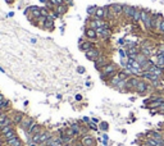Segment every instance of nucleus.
<instances>
[{"label": "nucleus", "instance_id": "nucleus-41", "mask_svg": "<svg viewBox=\"0 0 164 146\" xmlns=\"http://www.w3.org/2000/svg\"><path fill=\"white\" fill-rule=\"evenodd\" d=\"M13 16H14V13H13V12H10V13L8 14V17H13Z\"/></svg>", "mask_w": 164, "mask_h": 146}, {"label": "nucleus", "instance_id": "nucleus-6", "mask_svg": "<svg viewBox=\"0 0 164 146\" xmlns=\"http://www.w3.org/2000/svg\"><path fill=\"white\" fill-rule=\"evenodd\" d=\"M141 81V78L137 76H130L126 81V86H124V91H135L136 86L139 85V82Z\"/></svg>", "mask_w": 164, "mask_h": 146}, {"label": "nucleus", "instance_id": "nucleus-3", "mask_svg": "<svg viewBox=\"0 0 164 146\" xmlns=\"http://www.w3.org/2000/svg\"><path fill=\"white\" fill-rule=\"evenodd\" d=\"M146 32H151V12L148 9H141V21Z\"/></svg>", "mask_w": 164, "mask_h": 146}, {"label": "nucleus", "instance_id": "nucleus-8", "mask_svg": "<svg viewBox=\"0 0 164 146\" xmlns=\"http://www.w3.org/2000/svg\"><path fill=\"white\" fill-rule=\"evenodd\" d=\"M162 19H163V16L160 13H155V12L154 13H151V32L156 34L158 27H159Z\"/></svg>", "mask_w": 164, "mask_h": 146}, {"label": "nucleus", "instance_id": "nucleus-18", "mask_svg": "<svg viewBox=\"0 0 164 146\" xmlns=\"http://www.w3.org/2000/svg\"><path fill=\"white\" fill-rule=\"evenodd\" d=\"M85 36L87 40H91V41H95L97 37V32H96V29H94V28H90V27H87L85 29Z\"/></svg>", "mask_w": 164, "mask_h": 146}, {"label": "nucleus", "instance_id": "nucleus-28", "mask_svg": "<svg viewBox=\"0 0 164 146\" xmlns=\"http://www.w3.org/2000/svg\"><path fill=\"white\" fill-rule=\"evenodd\" d=\"M10 109H12V104H10V101L5 99V100L1 103V105H0V110L5 113V112H8V110H10Z\"/></svg>", "mask_w": 164, "mask_h": 146}, {"label": "nucleus", "instance_id": "nucleus-43", "mask_svg": "<svg viewBox=\"0 0 164 146\" xmlns=\"http://www.w3.org/2000/svg\"><path fill=\"white\" fill-rule=\"evenodd\" d=\"M5 1H7L8 4H12V3H13V0H5Z\"/></svg>", "mask_w": 164, "mask_h": 146}, {"label": "nucleus", "instance_id": "nucleus-9", "mask_svg": "<svg viewBox=\"0 0 164 146\" xmlns=\"http://www.w3.org/2000/svg\"><path fill=\"white\" fill-rule=\"evenodd\" d=\"M97 32V36L100 38H104V40H108L112 36V28H110V26H104V27H99L96 29Z\"/></svg>", "mask_w": 164, "mask_h": 146}, {"label": "nucleus", "instance_id": "nucleus-23", "mask_svg": "<svg viewBox=\"0 0 164 146\" xmlns=\"http://www.w3.org/2000/svg\"><path fill=\"white\" fill-rule=\"evenodd\" d=\"M43 29H47V31H54V28H55V26H54V21L53 19H46L45 22H44V25H43V27H41Z\"/></svg>", "mask_w": 164, "mask_h": 146}, {"label": "nucleus", "instance_id": "nucleus-20", "mask_svg": "<svg viewBox=\"0 0 164 146\" xmlns=\"http://www.w3.org/2000/svg\"><path fill=\"white\" fill-rule=\"evenodd\" d=\"M51 136H53V133H51V132H49L47 130H44L43 132L40 133V141H38V145L44 146V145H45V142H46Z\"/></svg>", "mask_w": 164, "mask_h": 146}, {"label": "nucleus", "instance_id": "nucleus-45", "mask_svg": "<svg viewBox=\"0 0 164 146\" xmlns=\"http://www.w3.org/2000/svg\"><path fill=\"white\" fill-rule=\"evenodd\" d=\"M40 1H41V3H44V4H46V1H47V0H40Z\"/></svg>", "mask_w": 164, "mask_h": 146}, {"label": "nucleus", "instance_id": "nucleus-4", "mask_svg": "<svg viewBox=\"0 0 164 146\" xmlns=\"http://www.w3.org/2000/svg\"><path fill=\"white\" fill-rule=\"evenodd\" d=\"M140 78L145 80L146 82H149L151 86H153V88H158L160 86V78L158 76H155V74L150 73V72H144L140 76Z\"/></svg>", "mask_w": 164, "mask_h": 146}, {"label": "nucleus", "instance_id": "nucleus-11", "mask_svg": "<svg viewBox=\"0 0 164 146\" xmlns=\"http://www.w3.org/2000/svg\"><path fill=\"white\" fill-rule=\"evenodd\" d=\"M101 55H103V54H101V50L99 49V47H95V49L90 50V51L85 53V56L87 58V60L92 62V63H95V62H96V59L99 58V56H101Z\"/></svg>", "mask_w": 164, "mask_h": 146}, {"label": "nucleus", "instance_id": "nucleus-33", "mask_svg": "<svg viewBox=\"0 0 164 146\" xmlns=\"http://www.w3.org/2000/svg\"><path fill=\"white\" fill-rule=\"evenodd\" d=\"M40 13L43 17H45V18H47V16L50 14V10L46 9V8H40Z\"/></svg>", "mask_w": 164, "mask_h": 146}, {"label": "nucleus", "instance_id": "nucleus-37", "mask_svg": "<svg viewBox=\"0 0 164 146\" xmlns=\"http://www.w3.org/2000/svg\"><path fill=\"white\" fill-rule=\"evenodd\" d=\"M82 121H83V122H85V123H86V124H89V123H90V122H91V119H90V118H89V117H83V118H82Z\"/></svg>", "mask_w": 164, "mask_h": 146}, {"label": "nucleus", "instance_id": "nucleus-32", "mask_svg": "<svg viewBox=\"0 0 164 146\" xmlns=\"http://www.w3.org/2000/svg\"><path fill=\"white\" fill-rule=\"evenodd\" d=\"M156 34H158V35H163V34H164V17H163L162 22H160L159 27H158V31H156Z\"/></svg>", "mask_w": 164, "mask_h": 146}, {"label": "nucleus", "instance_id": "nucleus-40", "mask_svg": "<svg viewBox=\"0 0 164 146\" xmlns=\"http://www.w3.org/2000/svg\"><path fill=\"white\" fill-rule=\"evenodd\" d=\"M28 146H41V145H38V144H34V142H31V144H28Z\"/></svg>", "mask_w": 164, "mask_h": 146}, {"label": "nucleus", "instance_id": "nucleus-13", "mask_svg": "<svg viewBox=\"0 0 164 146\" xmlns=\"http://www.w3.org/2000/svg\"><path fill=\"white\" fill-rule=\"evenodd\" d=\"M109 10H110V13L115 17L122 16V14H123V4H110Z\"/></svg>", "mask_w": 164, "mask_h": 146}, {"label": "nucleus", "instance_id": "nucleus-10", "mask_svg": "<svg viewBox=\"0 0 164 146\" xmlns=\"http://www.w3.org/2000/svg\"><path fill=\"white\" fill-rule=\"evenodd\" d=\"M80 141H81L82 146H95L96 145V138L92 135H90V133H86V135L81 136Z\"/></svg>", "mask_w": 164, "mask_h": 146}, {"label": "nucleus", "instance_id": "nucleus-17", "mask_svg": "<svg viewBox=\"0 0 164 146\" xmlns=\"http://www.w3.org/2000/svg\"><path fill=\"white\" fill-rule=\"evenodd\" d=\"M26 117V114L23 112H16L13 114V117H12V121H13V124L14 126H19L21 122L23 121V118Z\"/></svg>", "mask_w": 164, "mask_h": 146}, {"label": "nucleus", "instance_id": "nucleus-2", "mask_svg": "<svg viewBox=\"0 0 164 146\" xmlns=\"http://www.w3.org/2000/svg\"><path fill=\"white\" fill-rule=\"evenodd\" d=\"M128 77H130V74H128L126 71H124V69H119V71H118V73L115 74V76L113 77V78H110L109 81H108V85L110 86V87L115 88L121 82L126 81Z\"/></svg>", "mask_w": 164, "mask_h": 146}, {"label": "nucleus", "instance_id": "nucleus-24", "mask_svg": "<svg viewBox=\"0 0 164 146\" xmlns=\"http://www.w3.org/2000/svg\"><path fill=\"white\" fill-rule=\"evenodd\" d=\"M54 10L56 12V13H59L60 16H63V14H65L68 12V5L67 4H60V5H56V7L54 8Z\"/></svg>", "mask_w": 164, "mask_h": 146}, {"label": "nucleus", "instance_id": "nucleus-25", "mask_svg": "<svg viewBox=\"0 0 164 146\" xmlns=\"http://www.w3.org/2000/svg\"><path fill=\"white\" fill-rule=\"evenodd\" d=\"M16 136H18V135H17V131H16V128H14V130H12V131H9V132H7L5 135H3L1 136V140H3V141H8V140L13 138V137H16Z\"/></svg>", "mask_w": 164, "mask_h": 146}, {"label": "nucleus", "instance_id": "nucleus-14", "mask_svg": "<svg viewBox=\"0 0 164 146\" xmlns=\"http://www.w3.org/2000/svg\"><path fill=\"white\" fill-rule=\"evenodd\" d=\"M35 122V119L34 118H31V117H27V115H26L25 118H23V121L21 122V124H19V128L21 130L23 131V132H27V130L30 128V126H31L32 123H34Z\"/></svg>", "mask_w": 164, "mask_h": 146}, {"label": "nucleus", "instance_id": "nucleus-29", "mask_svg": "<svg viewBox=\"0 0 164 146\" xmlns=\"http://www.w3.org/2000/svg\"><path fill=\"white\" fill-rule=\"evenodd\" d=\"M96 9H97L96 5H91V7H89L87 9H86V12H87V14H89L90 17H94V16H95V12H96Z\"/></svg>", "mask_w": 164, "mask_h": 146}, {"label": "nucleus", "instance_id": "nucleus-47", "mask_svg": "<svg viewBox=\"0 0 164 146\" xmlns=\"http://www.w3.org/2000/svg\"><path fill=\"white\" fill-rule=\"evenodd\" d=\"M162 37H163V38H164V34H163V35H162Z\"/></svg>", "mask_w": 164, "mask_h": 146}, {"label": "nucleus", "instance_id": "nucleus-26", "mask_svg": "<svg viewBox=\"0 0 164 146\" xmlns=\"http://www.w3.org/2000/svg\"><path fill=\"white\" fill-rule=\"evenodd\" d=\"M131 21H132L135 25H137V23L141 21V9H140V8H136V10H135V13H133V17Z\"/></svg>", "mask_w": 164, "mask_h": 146}, {"label": "nucleus", "instance_id": "nucleus-36", "mask_svg": "<svg viewBox=\"0 0 164 146\" xmlns=\"http://www.w3.org/2000/svg\"><path fill=\"white\" fill-rule=\"evenodd\" d=\"M87 126H89V127H90V128H91V130H94V131H97V128H99V127H97V124H95V123H92V122H90V123H89V124H87Z\"/></svg>", "mask_w": 164, "mask_h": 146}, {"label": "nucleus", "instance_id": "nucleus-38", "mask_svg": "<svg viewBox=\"0 0 164 146\" xmlns=\"http://www.w3.org/2000/svg\"><path fill=\"white\" fill-rule=\"evenodd\" d=\"M91 122H92V123H95V124L100 123V121H99V119H96V118H91Z\"/></svg>", "mask_w": 164, "mask_h": 146}, {"label": "nucleus", "instance_id": "nucleus-19", "mask_svg": "<svg viewBox=\"0 0 164 146\" xmlns=\"http://www.w3.org/2000/svg\"><path fill=\"white\" fill-rule=\"evenodd\" d=\"M12 124H13V121H12V117H9L8 114H4L0 118V130H3L4 127L12 126Z\"/></svg>", "mask_w": 164, "mask_h": 146}, {"label": "nucleus", "instance_id": "nucleus-39", "mask_svg": "<svg viewBox=\"0 0 164 146\" xmlns=\"http://www.w3.org/2000/svg\"><path fill=\"white\" fill-rule=\"evenodd\" d=\"M76 100H77V101H81V100H82V95H80V94L76 95Z\"/></svg>", "mask_w": 164, "mask_h": 146}, {"label": "nucleus", "instance_id": "nucleus-7", "mask_svg": "<svg viewBox=\"0 0 164 146\" xmlns=\"http://www.w3.org/2000/svg\"><path fill=\"white\" fill-rule=\"evenodd\" d=\"M78 47H80L81 51L87 53V51H90V50L95 49V47H97V46H96V44H95L94 41H91V40H82V38H80Z\"/></svg>", "mask_w": 164, "mask_h": 146}, {"label": "nucleus", "instance_id": "nucleus-46", "mask_svg": "<svg viewBox=\"0 0 164 146\" xmlns=\"http://www.w3.org/2000/svg\"><path fill=\"white\" fill-rule=\"evenodd\" d=\"M163 141H164V133H163Z\"/></svg>", "mask_w": 164, "mask_h": 146}, {"label": "nucleus", "instance_id": "nucleus-1", "mask_svg": "<svg viewBox=\"0 0 164 146\" xmlns=\"http://www.w3.org/2000/svg\"><path fill=\"white\" fill-rule=\"evenodd\" d=\"M118 71H119L118 65L115 64V63H113V62H110L109 64H106L105 67H103L99 71L100 78L103 80V81H109L110 78H113V77H114L115 74L118 73Z\"/></svg>", "mask_w": 164, "mask_h": 146}, {"label": "nucleus", "instance_id": "nucleus-35", "mask_svg": "<svg viewBox=\"0 0 164 146\" xmlns=\"http://www.w3.org/2000/svg\"><path fill=\"white\" fill-rule=\"evenodd\" d=\"M85 67H83V65H78V67H77V72H78L80 74H83L85 73Z\"/></svg>", "mask_w": 164, "mask_h": 146}, {"label": "nucleus", "instance_id": "nucleus-49", "mask_svg": "<svg viewBox=\"0 0 164 146\" xmlns=\"http://www.w3.org/2000/svg\"><path fill=\"white\" fill-rule=\"evenodd\" d=\"M64 1H65V0H64Z\"/></svg>", "mask_w": 164, "mask_h": 146}, {"label": "nucleus", "instance_id": "nucleus-15", "mask_svg": "<svg viewBox=\"0 0 164 146\" xmlns=\"http://www.w3.org/2000/svg\"><path fill=\"white\" fill-rule=\"evenodd\" d=\"M135 10H136V7H132V5H123V14H122V16H123L124 18L132 19Z\"/></svg>", "mask_w": 164, "mask_h": 146}, {"label": "nucleus", "instance_id": "nucleus-48", "mask_svg": "<svg viewBox=\"0 0 164 146\" xmlns=\"http://www.w3.org/2000/svg\"><path fill=\"white\" fill-rule=\"evenodd\" d=\"M162 146H164V144H163V145H162Z\"/></svg>", "mask_w": 164, "mask_h": 146}, {"label": "nucleus", "instance_id": "nucleus-5", "mask_svg": "<svg viewBox=\"0 0 164 146\" xmlns=\"http://www.w3.org/2000/svg\"><path fill=\"white\" fill-rule=\"evenodd\" d=\"M151 90H153V86H151L149 82H146L145 80H142V78H141V81L139 82V85H137L136 88H135V91L139 95H146L148 92H150Z\"/></svg>", "mask_w": 164, "mask_h": 146}, {"label": "nucleus", "instance_id": "nucleus-27", "mask_svg": "<svg viewBox=\"0 0 164 146\" xmlns=\"http://www.w3.org/2000/svg\"><path fill=\"white\" fill-rule=\"evenodd\" d=\"M144 144H146L148 146H162L163 145L162 142H158L156 140L151 138V137H146L145 141H144Z\"/></svg>", "mask_w": 164, "mask_h": 146}, {"label": "nucleus", "instance_id": "nucleus-44", "mask_svg": "<svg viewBox=\"0 0 164 146\" xmlns=\"http://www.w3.org/2000/svg\"><path fill=\"white\" fill-rule=\"evenodd\" d=\"M63 146H73V145H72V144H64Z\"/></svg>", "mask_w": 164, "mask_h": 146}, {"label": "nucleus", "instance_id": "nucleus-30", "mask_svg": "<svg viewBox=\"0 0 164 146\" xmlns=\"http://www.w3.org/2000/svg\"><path fill=\"white\" fill-rule=\"evenodd\" d=\"M99 130L103 131V132H106V131L109 130V124L108 122H100L99 123Z\"/></svg>", "mask_w": 164, "mask_h": 146}, {"label": "nucleus", "instance_id": "nucleus-12", "mask_svg": "<svg viewBox=\"0 0 164 146\" xmlns=\"http://www.w3.org/2000/svg\"><path fill=\"white\" fill-rule=\"evenodd\" d=\"M110 63V60L108 59V56H105V55H101L99 56V58L96 59V62L94 63V67H95V69L96 71H100L103 67H105L106 64H109Z\"/></svg>", "mask_w": 164, "mask_h": 146}, {"label": "nucleus", "instance_id": "nucleus-22", "mask_svg": "<svg viewBox=\"0 0 164 146\" xmlns=\"http://www.w3.org/2000/svg\"><path fill=\"white\" fill-rule=\"evenodd\" d=\"M148 137H151V138L156 140L158 142H162V144H164V141H163V133H160L159 131H150V132L148 133Z\"/></svg>", "mask_w": 164, "mask_h": 146}, {"label": "nucleus", "instance_id": "nucleus-31", "mask_svg": "<svg viewBox=\"0 0 164 146\" xmlns=\"http://www.w3.org/2000/svg\"><path fill=\"white\" fill-rule=\"evenodd\" d=\"M14 130V124H12V126H8V127H4L3 130H0V137H1L3 135H5L7 132H9V131Z\"/></svg>", "mask_w": 164, "mask_h": 146}, {"label": "nucleus", "instance_id": "nucleus-16", "mask_svg": "<svg viewBox=\"0 0 164 146\" xmlns=\"http://www.w3.org/2000/svg\"><path fill=\"white\" fill-rule=\"evenodd\" d=\"M146 72H150V73H153L155 74V76H158L159 78H163L164 77V73H163V71H162V68L159 67V65H156V64H153L150 68H149Z\"/></svg>", "mask_w": 164, "mask_h": 146}, {"label": "nucleus", "instance_id": "nucleus-21", "mask_svg": "<svg viewBox=\"0 0 164 146\" xmlns=\"http://www.w3.org/2000/svg\"><path fill=\"white\" fill-rule=\"evenodd\" d=\"M5 146H23V141L19 138L18 136L13 137V138L8 140V141H4Z\"/></svg>", "mask_w": 164, "mask_h": 146}, {"label": "nucleus", "instance_id": "nucleus-42", "mask_svg": "<svg viewBox=\"0 0 164 146\" xmlns=\"http://www.w3.org/2000/svg\"><path fill=\"white\" fill-rule=\"evenodd\" d=\"M4 114H5V113H4V112H1V110H0V118H1V117H3V115H4Z\"/></svg>", "mask_w": 164, "mask_h": 146}, {"label": "nucleus", "instance_id": "nucleus-34", "mask_svg": "<svg viewBox=\"0 0 164 146\" xmlns=\"http://www.w3.org/2000/svg\"><path fill=\"white\" fill-rule=\"evenodd\" d=\"M119 55H121V59H127V53L124 49H119Z\"/></svg>", "mask_w": 164, "mask_h": 146}]
</instances>
